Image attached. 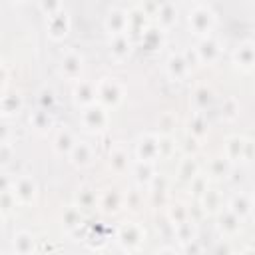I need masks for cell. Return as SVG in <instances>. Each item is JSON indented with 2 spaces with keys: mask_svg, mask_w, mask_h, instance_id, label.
<instances>
[{
  "mask_svg": "<svg viewBox=\"0 0 255 255\" xmlns=\"http://www.w3.org/2000/svg\"><path fill=\"white\" fill-rule=\"evenodd\" d=\"M175 239H177L179 245H183V243H187L191 239H197V225L191 219L175 225Z\"/></svg>",
  "mask_w": 255,
  "mask_h": 255,
  "instance_id": "60d3db41",
  "label": "cell"
},
{
  "mask_svg": "<svg viewBox=\"0 0 255 255\" xmlns=\"http://www.w3.org/2000/svg\"><path fill=\"white\" fill-rule=\"evenodd\" d=\"M34 251H38L36 249V237L30 231H26V229L16 231L14 237H12V253H16V255H30Z\"/></svg>",
  "mask_w": 255,
  "mask_h": 255,
  "instance_id": "4dcf8cb0",
  "label": "cell"
},
{
  "mask_svg": "<svg viewBox=\"0 0 255 255\" xmlns=\"http://www.w3.org/2000/svg\"><path fill=\"white\" fill-rule=\"evenodd\" d=\"M165 74L169 76V80L173 82H183L189 78L191 70L183 58V52H171L165 60Z\"/></svg>",
  "mask_w": 255,
  "mask_h": 255,
  "instance_id": "ac0fdd59",
  "label": "cell"
},
{
  "mask_svg": "<svg viewBox=\"0 0 255 255\" xmlns=\"http://www.w3.org/2000/svg\"><path fill=\"white\" fill-rule=\"evenodd\" d=\"M74 203L88 215L92 211L98 209V203H100V193L90 185V183H82L76 193H74Z\"/></svg>",
  "mask_w": 255,
  "mask_h": 255,
  "instance_id": "d6986e66",
  "label": "cell"
},
{
  "mask_svg": "<svg viewBox=\"0 0 255 255\" xmlns=\"http://www.w3.org/2000/svg\"><path fill=\"white\" fill-rule=\"evenodd\" d=\"M155 2H157V6H163V4H169L171 0H155Z\"/></svg>",
  "mask_w": 255,
  "mask_h": 255,
  "instance_id": "94428289",
  "label": "cell"
},
{
  "mask_svg": "<svg viewBox=\"0 0 255 255\" xmlns=\"http://www.w3.org/2000/svg\"><path fill=\"white\" fill-rule=\"evenodd\" d=\"M12 2H26V0H12Z\"/></svg>",
  "mask_w": 255,
  "mask_h": 255,
  "instance_id": "be15d7a7",
  "label": "cell"
},
{
  "mask_svg": "<svg viewBox=\"0 0 255 255\" xmlns=\"http://www.w3.org/2000/svg\"><path fill=\"white\" fill-rule=\"evenodd\" d=\"M205 2H209V0H199V4H205Z\"/></svg>",
  "mask_w": 255,
  "mask_h": 255,
  "instance_id": "6125c7cd",
  "label": "cell"
},
{
  "mask_svg": "<svg viewBox=\"0 0 255 255\" xmlns=\"http://www.w3.org/2000/svg\"><path fill=\"white\" fill-rule=\"evenodd\" d=\"M128 22H129L128 36L133 40V44H139L141 34H143V32H145V28L151 24V22H149L147 12H145L141 6H131V8L128 10Z\"/></svg>",
  "mask_w": 255,
  "mask_h": 255,
  "instance_id": "30bf717a",
  "label": "cell"
},
{
  "mask_svg": "<svg viewBox=\"0 0 255 255\" xmlns=\"http://www.w3.org/2000/svg\"><path fill=\"white\" fill-rule=\"evenodd\" d=\"M143 241H145V229L137 221H126L116 229V243L128 253L137 251L143 245Z\"/></svg>",
  "mask_w": 255,
  "mask_h": 255,
  "instance_id": "3957f363",
  "label": "cell"
},
{
  "mask_svg": "<svg viewBox=\"0 0 255 255\" xmlns=\"http://www.w3.org/2000/svg\"><path fill=\"white\" fill-rule=\"evenodd\" d=\"M94 159H96V149H94V145L88 143V141H76L74 149H72L70 155H68V161H70L76 169H86V167H90V165L94 163Z\"/></svg>",
  "mask_w": 255,
  "mask_h": 255,
  "instance_id": "2e32d148",
  "label": "cell"
},
{
  "mask_svg": "<svg viewBox=\"0 0 255 255\" xmlns=\"http://www.w3.org/2000/svg\"><path fill=\"white\" fill-rule=\"evenodd\" d=\"M70 26H72V22H70V16L66 10H60L52 16H46V32H48L50 40H54V42L64 40L70 34Z\"/></svg>",
  "mask_w": 255,
  "mask_h": 255,
  "instance_id": "8fae6325",
  "label": "cell"
},
{
  "mask_svg": "<svg viewBox=\"0 0 255 255\" xmlns=\"http://www.w3.org/2000/svg\"><path fill=\"white\" fill-rule=\"evenodd\" d=\"M104 28L108 36H118V34H128L129 22H128V10L124 8H110L104 20Z\"/></svg>",
  "mask_w": 255,
  "mask_h": 255,
  "instance_id": "5bb4252c",
  "label": "cell"
},
{
  "mask_svg": "<svg viewBox=\"0 0 255 255\" xmlns=\"http://www.w3.org/2000/svg\"><path fill=\"white\" fill-rule=\"evenodd\" d=\"M181 247V253H185V255H195V253H201L203 251V247H201V243H199V239H191V241H187V243H183V245H179Z\"/></svg>",
  "mask_w": 255,
  "mask_h": 255,
  "instance_id": "6f0895ef",
  "label": "cell"
},
{
  "mask_svg": "<svg viewBox=\"0 0 255 255\" xmlns=\"http://www.w3.org/2000/svg\"><path fill=\"white\" fill-rule=\"evenodd\" d=\"M201 171L199 161L195 159V155H183V159H179L177 169H175V179L183 185H187L197 173Z\"/></svg>",
  "mask_w": 255,
  "mask_h": 255,
  "instance_id": "f1b7e54d",
  "label": "cell"
},
{
  "mask_svg": "<svg viewBox=\"0 0 255 255\" xmlns=\"http://www.w3.org/2000/svg\"><path fill=\"white\" fill-rule=\"evenodd\" d=\"M86 243H90V247H92V249H102V247L108 243V239H106L104 235H96V231L92 229V231H90V235L86 237Z\"/></svg>",
  "mask_w": 255,
  "mask_h": 255,
  "instance_id": "9f6ffc18",
  "label": "cell"
},
{
  "mask_svg": "<svg viewBox=\"0 0 255 255\" xmlns=\"http://www.w3.org/2000/svg\"><path fill=\"white\" fill-rule=\"evenodd\" d=\"M12 189H14L16 199L20 201V205H34V203L38 201V193H40L38 181H36L32 175H28V173L14 177Z\"/></svg>",
  "mask_w": 255,
  "mask_h": 255,
  "instance_id": "8992f818",
  "label": "cell"
},
{
  "mask_svg": "<svg viewBox=\"0 0 255 255\" xmlns=\"http://www.w3.org/2000/svg\"><path fill=\"white\" fill-rule=\"evenodd\" d=\"M253 201H255L253 195H249V193H245V191H235V193L227 199L225 205H227L235 215H239L241 219H247V217L251 215V211H253Z\"/></svg>",
  "mask_w": 255,
  "mask_h": 255,
  "instance_id": "484cf974",
  "label": "cell"
},
{
  "mask_svg": "<svg viewBox=\"0 0 255 255\" xmlns=\"http://www.w3.org/2000/svg\"><path fill=\"white\" fill-rule=\"evenodd\" d=\"M175 128H177V116H175V112H171V110L161 112L159 118H157V133H161V135H173L175 133Z\"/></svg>",
  "mask_w": 255,
  "mask_h": 255,
  "instance_id": "8d00e7d4",
  "label": "cell"
},
{
  "mask_svg": "<svg viewBox=\"0 0 255 255\" xmlns=\"http://www.w3.org/2000/svg\"><path fill=\"white\" fill-rule=\"evenodd\" d=\"M14 157V145L12 141H0V165L8 167V163Z\"/></svg>",
  "mask_w": 255,
  "mask_h": 255,
  "instance_id": "f907efd6",
  "label": "cell"
},
{
  "mask_svg": "<svg viewBox=\"0 0 255 255\" xmlns=\"http://www.w3.org/2000/svg\"><path fill=\"white\" fill-rule=\"evenodd\" d=\"M205 217H207V211L203 209V205L199 203V199H197V203L189 205V219H191L195 225H199V223H201Z\"/></svg>",
  "mask_w": 255,
  "mask_h": 255,
  "instance_id": "f5cc1de1",
  "label": "cell"
},
{
  "mask_svg": "<svg viewBox=\"0 0 255 255\" xmlns=\"http://www.w3.org/2000/svg\"><path fill=\"white\" fill-rule=\"evenodd\" d=\"M80 124L86 131L94 135H102L110 128V110L100 102H94L86 108H80Z\"/></svg>",
  "mask_w": 255,
  "mask_h": 255,
  "instance_id": "6da1fadb",
  "label": "cell"
},
{
  "mask_svg": "<svg viewBox=\"0 0 255 255\" xmlns=\"http://www.w3.org/2000/svg\"><path fill=\"white\" fill-rule=\"evenodd\" d=\"M38 6H40V12L44 16H52L60 10H64L62 6V0H38Z\"/></svg>",
  "mask_w": 255,
  "mask_h": 255,
  "instance_id": "c3c4849f",
  "label": "cell"
},
{
  "mask_svg": "<svg viewBox=\"0 0 255 255\" xmlns=\"http://www.w3.org/2000/svg\"><path fill=\"white\" fill-rule=\"evenodd\" d=\"M195 48H197V54H199V60H201L203 66L215 64L219 60V56H221V42L217 38H213L211 34L199 38Z\"/></svg>",
  "mask_w": 255,
  "mask_h": 255,
  "instance_id": "9a60e30c",
  "label": "cell"
},
{
  "mask_svg": "<svg viewBox=\"0 0 255 255\" xmlns=\"http://www.w3.org/2000/svg\"><path fill=\"white\" fill-rule=\"evenodd\" d=\"M60 74L68 82H78L84 76V56L76 50H68L60 60Z\"/></svg>",
  "mask_w": 255,
  "mask_h": 255,
  "instance_id": "52a82bcc",
  "label": "cell"
},
{
  "mask_svg": "<svg viewBox=\"0 0 255 255\" xmlns=\"http://www.w3.org/2000/svg\"><path fill=\"white\" fill-rule=\"evenodd\" d=\"M84 219H86V213L74 203V205L64 207V211L60 215V225H62V229L66 233H76L84 225Z\"/></svg>",
  "mask_w": 255,
  "mask_h": 255,
  "instance_id": "603a6c76",
  "label": "cell"
},
{
  "mask_svg": "<svg viewBox=\"0 0 255 255\" xmlns=\"http://www.w3.org/2000/svg\"><path fill=\"white\" fill-rule=\"evenodd\" d=\"M177 145H179V151L183 155H197L199 149H201V139L191 135V133H187V131H183V135L177 139Z\"/></svg>",
  "mask_w": 255,
  "mask_h": 255,
  "instance_id": "f35d334b",
  "label": "cell"
},
{
  "mask_svg": "<svg viewBox=\"0 0 255 255\" xmlns=\"http://www.w3.org/2000/svg\"><path fill=\"white\" fill-rule=\"evenodd\" d=\"M243 151H245V137L243 135H229V137H225V141H223V155L233 163V165H237V163H241L243 161Z\"/></svg>",
  "mask_w": 255,
  "mask_h": 255,
  "instance_id": "f546056e",
  "label": "cell"
},
{
  "mask_svg": "<svg viewBox=\"0 0 255 255\" xmlns=\"http://www.w3.org/2000/svg\"><path fill=\"white\" fill-rule=\"evenodd\" d=\"M231 169H233V163L223 153L209 157V161L205 165V173L209 175V179H227Z\"/></svg>",
  "mask_w": 255,
  "mask_h": 255,
  "instance_id": "83f0119b",
  "label": "cell"
},
{
  "mask_svg": "<svg viewBox=\"0 0 255 255\" xmlns=\"http://www.w3.org/2000/svg\"><path fill=\"white\" fill-rule=\"evenodd\" d=\"M165 215L173 221V225H179L189 219V205H185L183 201H169L165 205Z\"/></svg>",
  "mask_w": 255,
  "mask_h": 255,
  "instance_id": "d590c367",
  "label": "cell"
},
{
  "mask_svg": "<svg viewBox=\"0 0 255 255\" xmlns=\"http://www.w3.org/2000/svg\"><path fill=\"white\" fill-rule=\"evenodd\" d=\"M28 124H30V128H32L36 133H40V135L50 133L52 128H54V116H52V110L38 106L36 110L30 112V116H28Z\"/></svg>",
  "mask_w": 255,
  "mask_h": 255,
  "instance_id": "ffe728a7",
  "label": "cell"
},
{
  "mask_svg": "<svg viewBox=\"0 0 255 255\" xmlns=\"http://www.w3.org/2000/svg\"><path fill=\"white\" fill-rule=\"evenodd\" d=\"M213 100H215V94H213V90H211L209 86H205V84L195 86L193 92H191V106H193V110H197V112H205V110L213 104Z\"/></svg>",
  "mask_w": 255,
  "mask_h": 255,
  "instance_id": "d6a6232c",
  "label": "cell"
},
{
  "mask_svg": "<svg viewBox=\"0 0 255 255\" xmlns=\"http://www.w3.org/2000/svg\"><path fill=\"white\" fill-rule=\"evenodd\" d=\"M177 149H179V145H177V139L173 135H161L159 133V159H171Z\"/></svg>",
  "mask_w": 255,
  "mask_h": 255,
  "instance_id": "f6af8a7d",
  "label": "cell"
},
{
  "mask_svg": "<svg viewBox=\"0 0 255 255\" xmlns=\"http://www.w3.org/2000/svg\"><path fill=\"white\" fill-rule=\"evenodd\" d=\"M169 187H171V179H167L165 175L157 173V175L153 177V181L149 183V187H147V189H151V191H165V193H169Z\"/></svg>",
  "mask_w": 255,
  "mask_h": 255,
  "instance_id": "816d5d0a",
  "label": "cell"
},
{
  "mask_svg": "<svg viewBox=\"0 0 255 255\" xmlns=\"http://www.w3.org/2000/svg\"><path fill=\"white\" fill-rule=\"evenodd\" d=\"M155 229H157V233H159V237H161L163 241L175 239V225H173V221L165 215V211H163L161 217L155 219Z\"/></svg>",
  "mask_w": 255,
  "mask_h": 255,
  "instance_id": "ee69618b",
  "label": "cell"
},
{
  "mask_svg": "<svg viewBox=\"0 0 255 255\" xmlns=\"http://www.w3.org/2000/svg\"><path fill=\"white\" fill-rule=\"evenodd\" d=\"M131 175H133V181H135V185H139V187H149V183L153 181V177L157 175V171H155V163L153 161H139V159H135L133 163H131Z\"/></svg>",
  "mask_w": 255,
  "mask_h": 255,
  "instance_id": "d4e9b609",
  "label": "cell"
},
{
  "mask_svg": "<svg viewBox=\"0 0 255 255\" xmlns=\"http://www.w3.org/2000/svg\"><path fill=\"white\" fill-rule=\"evenodd\" d=\"M181 251V247H175V245H163V247H157V253H177Z\"/></svg>",
  "mask_w": 255,
  "mask_h": 255,
  "instance_id": "680465c9",
  "label": "cell"
},
{
  "mask_svg": "<svg viewBox=\"0 0 255 255\" xmlns=\"http://www.w3.org/2000/svg\"><path fill=\"white\" fill-rule=\"evenodd\" d=\"M209 175L207 173H203V171H199L189 183H187V191H189V195H193L195 199H199L207 189H209Z\"/></svg>",
  "mask_w": 255,
  "mask_h": 255,
  "instance_id": "ab89813d",
  "label": "cell"
},
{
  "mask_svg": "<svg viewBox=\"0 0 255 255\" xmlns=\"http://www.w3.org/2000/svg\"><path fill=\"white\" fill-rule=\"evenodd\" d=\"M217 251H231L229 245H217Z\"/></svg>",
  "mask_w": 255,
  "mask_h": 255,
  "instance_id": "91938a15",
  "label": "cell"
},
{
  "mask_svg": "<svg viewBox=\"0 0 255 255\" xmlns=\"http://www.w3.org/2000/svg\"><path fill=\"white\" fill-rule=\"evenodd\" d=\"M187 26H189L191 34L197 38L209 36L215 28V12L207 4H197L187 14Z\"/></svg>",
  "mask_w": 255,
  "mask_h": 255,
  "instance_id": "7a4b0ae2",
  "label": "cell"
},
{
  "mask_svg": "<svg viewBox=\"0 0 255 255\" xmlns=\"http://www.w3.org/2000/svg\"><path fill=\"white\" fill-rule=\"evenodd\" d=\"M10 90V68H8V62H2L0 64V94Z\"/></svg>",
  "mask_w": 255,
  "mask_h": 255,
  "instance_id": "db71d44e",
  "label": "cell"
},
{
  "mask_svg": "<svg viewBox=\"0 0 255 255\" xmlns=\"http://www.w3.org/2000/svg\"><path fill=\"white\" fill-rule=\"evenodd\" d=\"M54 104H56V92H54L52 88H48V86L40 88V92H38V106L52 110Z\"/></svg>",
  "mask_w": 255,
  "mask_h": 255,
  "instance_id": "bcb514c9",
  "label": "cell"
},
{
  "mask_svg": "<svg viewBox=\"0 0 255 255\" xmlns=\"http://www.w3.org/2000/svg\"><path fill=\"white\" fill-rule=\"evenodd\" d=\"M131 163L133 161L129 157V151L122 143H116L114 147H110V151H108V167H110L112 173L122 175L128 169H131Z\"/></svg>",
  "mask_w": 255,
  "mask_h": 255,
  "instance_id": "4fadbf2b",
  "label": "cell"
},
{
  "mask_svg": "<svg viewBox=\"0 0 255 255\" xmlns=\"http://www.w3.org/2000/svg\"><path fill=\"white\" fill-rule=\"evenodd\" d=\"M239 110H241V106H239V100H237L235 96H227V98H223V102H221V108H219V116H221L225 122H233V120H237V116H239Z\"/></svg>",
  "mask_w": 255,
  "mask_h": 255,
  "instance_id": "74e56055",
  "label": "cell"
},
{
  "mask_svg": "<svg viewBox=\"0 0 255 255\" xmlns=\"http://www.w3.org/2000/svg\"><path fill=\"white\" fill-rule=\"evenodd\" d=\"M241 223H243V219H241L239 215H235L227 205H225L219 213H215V227H217V231H219L225 239H233L235 235H239Z\"/></svg>",
  "mask_w": 255,
  "mask_h": 255,
  "instance_id": "9c48e42d",
  "label": "cell"
},
{
  "mask_svg": "<svg viewBox=\"0 0 255 255\" xmlns=\"http://www.w3.org/2000/svg\"><path fill=\"white\" fill-rule=\"evenodd\" d=\"M185 131L191 133V135H195V137H199V139H203L209 133V122L205 118V112L193 110L191 116L185 122Z\"/></svg>",
  "mask_w": 255,
  "mask_h": 255,
  "instance_id": "1f68e13d",
  "label": "cell"
},
{
  "mask_svg": "<svg viewBox=\"0 0 255 255\" xmlns=\"http://www.w3.org/2000/svg\"><path fill=\"white\" fill-rule=\"evenodd\" d=\"M165 44V30L155 26V24H149L145 28V32L141 34V40H139V46L147 52H159Z\"/></svg>",
  "mask_w": 255,
  "mask_h": 255,
  "instance_id": "cb8c5ba5",
  "label": "cell"
},
{
  "mask_svg": "<svg viewBox=\"0 0 255 255\" xmlns=\"http://www.w3.org/2000/svg\"><path fill=\"white\" fill-rule=\"evenodd\" d=\"M135 159L139 161H159V133L145 131L135 139Z\"/></svg>",
  "mask_w": 255,
  "mask_h": 255,
  "instance_id": "5b68a950",
  "label": "cell"
},
{
  "mask_svg": "<svg viewBox=\"0 0 255 255\" xmlns=\"http://www.w3.org/2000/svg\"><path fill=\"white\" fill-rule=\"evenodd\" d=\"M155 20H157V26L163 28V30L173 28L177 24V8H175V4L169 2V4L159 6V10L155 14Z\"/></svg>",
  "mask_w": 255,
  "mask_h": 255,
  "instance_id": "e575fe53",
  "label": "cell"
},
{
  "mask_svg": "<svg viewBox=\"0 0 255 255\" xmlns=\"http://www.w3.org/2000/svg\"><path fill=\"white\" fill-rule=\"evenodd\" d=\"M124 207V193L118 189V187H106L102 193H100V203H98V209L104 213V215H116L120 213Z\"/></svg>",
  "mask_w": 255,
  "mask_h": 255,
  "instance_id": "e0dca14e",
  "label": "cell"
},
{
  "mask_svg": "<svg viewBox=\"0 0 255 255\" xmlns=\"http://www.w3.org/2000/svg\"><path fill=\"white\" fill-rule=\"evenodd\" d=\"M20 201L14 195V189H0V215L2 219H6L18 205Z\"/></svg>",
  "mask_w": 255,
  "mask_h": 255,
  "instance_id": "7bdbcfd3",
  "label": "cell"
},
{
  "mask_svg": "<svg viewBox=\"0 0 255 255\" xmlns=\"http://www.w3.org/2000/svg\"><path fill=\"white\" fill-rule=\"evenodd\" d=\"M76 135H74V131L70 129V128H60L58 131H56V135H54V139H52V149H54V153L56 155H60V157H68L70 155V151L74 149V145H76Z\"/></svg>",
  "mask_w": 255,
  "mask_h": 255,
  "instance_id": "7402d4cb",
  "label": "cell"
},
{
  "mask_svg": "<svg viewBox=\"0 0 255 255\" xmlns=\"http://www.w3.org/2000/svg\"><path fill=\"white\" fill-rule=\"evenodd\" d=\"M72 100L78 108H86L94 102H98V88H96V82L92 80H78L74 84V90H72Z\"/></svg>",
  "mask_w": 255,
  "mask_h": 255,
  "instance_id": "7c38bea8",
  "label": "cell"
},
{
  "mask_svg": "<svg viewBox=\"0 0 255 255\" xmlns=\"http://www.w3.org/2000/svg\"><path fill=\"white\" fill-rule=\"evenodd\" d=\"M147 201H149V205H151V207H155V209L165 207V205L169 203V193H165V191H151V189H147Z\"/></svg>",
  "mask_w": 255,
  "mask_h": 255,
  "instance_id": "7dc6e473",
  "label": "cell"
},
{
  "mask_svg": "<svg viewBox=\"0 0 255 255\" xmlns=\"http://www.w3.org/2000/svg\"><path fill=\"white\" fill-rule=\"evenodd\" d=\"M131 48H133V40L128 36V34H118V36H110V42H108V50H110V56L114 60H126L129 54H131Z\"/></svg>",
  "mask_w": 255,
  "mask_h": 255,
  "instance_id": "4316f807",
  "label": "cell"
},
{
  "mask_svg": "<svg viewBox=\"0 0 255 255\" xmlns=\"http://www.w3.org/2000/svg\"><path fill=\"white\" fill-rule=\"evenodd\" d=\"M243 161H245V163H253V161H255V139H253V137H245Z\"/></svg>",
  "mask_w": 255,
  "mask_h": 255,
  "instance_id": "11a10c76",
  "label": "cell"
},
{
  "mask_svg": "<svg viewBox=\"0 0 255 255\" xmlns=\"http://www.w3.org/2000/svg\"><path fill=\"white\" fill-rule=\"evenodd\" d=\"M98 88V102L108 110H116L124 102V86L116 78H100L96 82Z\"/></svg>",
  "mask_w": 255,
  "mask_h": 255,
  "instance_id": "277c9868",
  "label": "cell"
},
{
  "mask_svg": "<svg viewBox=\"0 0 255 255\" xmlns=\"http://www.w3.org/2000/svg\"><path fill=\"white\" fill-rule=\"evenodd\" d=\"M231 62L241 72H253L255 70V42L253 40L239 42L231 54Z\"/></svg>",
  "mask_w": 255,
  "mask_h": 255,
  "instance_id": "ba28073f",
  "label": "cell"
},
{
  "mask_svg": "<svg viewBox=\"0 0 255 255\" xmlns=\"http://www.w3.org/2000/svg\"><path fill=\"white\" fill-rule=\"evenodd\" d=\"M141 189L143 187L135 185L133 189H129V191L124 193V207L126 209H129V211L135 213V211H139L143 207V193H141Z\"/></svg>",
  "mask_w": 255,
  "mask_h": 255,
  "instance_id": "b9f144b4",
  "label": "cell"
},
{
  "mask_svg": "<svg viewBox=\"0 0 255 255\" xmlns=\"http://www.w3.org/2000/svg\"><path fill=\"white\" fill-rule=\"evenodd\" d=\"M183 58H185V62H187V66H189V70L191 72H195L197 68H201L203 64H201V60H199V54H197V48L193 46V48H187V50H183Z\"/></svg>",
  "mask_w": 255,
  "mask_h": 255,
  "instance_id": "681fc988",
  "label": "cell"
},
{
  "mask_svg": "<svg viewBox=\"0 0 255 255\" xmlns=\"http://www.w3.org/2000/svg\"><path fill=\"white\" fill-rule=\"evenodd\" d=\"M199 203L203 205V209L207 211V215H215V213H219L225 205H223V195H221V191L219 189H215V187H209L201 197H199Z\"/></svg>",
  "mask_w": 255,
  "mask_h": 255,
  "instance_id": "836d02e7",
  "label": "cell"
},
{
  "mask_svg": "<svg viewBox=\"0 0 255 255\" xmlns=\"http://www.w3.org/2000/svg\"><path fill=\"white\" fill-rule=\"evenodd\" d=\"M24 110V96L20 92H2L0 94V114L4 118H14Z\"/></svg>",
  "mask_w": 255,
  "mask_h": 255,
  "instance_id": "44dd1931",
  "label": "cell"
}]
</instances>
